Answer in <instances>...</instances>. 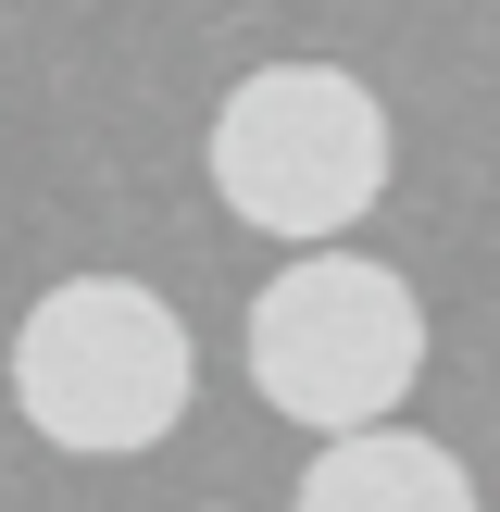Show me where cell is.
Returning <instances> with one entry per match:
<instances>
[{
	"label": "cell",
	"instance_id": "6da1fadb",
	"mask_svg": "<svg viewBox=\"0 0 500 512\" xmlns=\"http://www.w3.org/2000/svg\"><path fill=\"white\" fill-rule=\"evenodd\" d=\"M188 388H200L188 313L163 288H138V275H63L13 325V413L75 463L163 450L188 425Z\"/></svg>",
	"mask_w": 500,
	"mask_h": 512
},
{
	"label": "cell",
	"instance_id": "7a4b0ae2",
	"mask_svg": "<svg viewBox=\"0 0 500 512\" xmlns=\"http://www.w3.org/2000/svg\"><path fill=\"white\" fill-rule=\"evenodd\" d=\"M213 200L288 250H338L388 200V100L350 63H250L213 113Z\"/></svg>",
	"mask_w": 500,
	"mask_h": 512
},
{
	"label": "cell",
	"instance_id": "3957f363",
	"mask_svg": "<svg viewBox=\"0 0 500 512\" xmlns=\"http://www.w3.org/2000/svg\"><path fill=\"white\" fill-rule=\"evenodd\" d=\"M425 375V300L363 250H300L250 300V388L313 438H363Z\"/></svg>",
	"mask_w": 500,
	"mask_h": 512
},
{
	"label": "cell",
	"instance_id": "277c9868",
	"mask_svg": "<svg viewBox=\"0 0 500 512\" xmlns=\"http://www.w3.org/2000/svg\"><path fill=\"white\" fill-rule=\"evenodd\" d=\"M288 512H475V475L450 463L413 425H363V438H325Z\"/></svg>",
	"mask_w": 500,
	"mask_h": 512
}]
</instances>
